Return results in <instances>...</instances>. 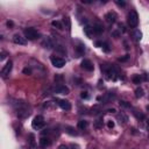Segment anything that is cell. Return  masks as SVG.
<instances>
[{
    "instance_id": "cell-35",
    "label": "cell",
    "mask_w": 149,
    "mask_h": 149,
    "mask_svg": "<svg viewBox=\"0 0 149 149\" xmlns=\"http://www.w3.org/2000/svg\"><path fill=\"white\" fill-rule=\"evenodd\" d=\"M107 127H108V128H110V129L114 128V122H113L112 120H110V121H108V122H107Z\"/></svg>"
},
{
    "instance_id": "cell-3",
    "label": "cell",
    "mask_w": 149,
    "mask_h": 149,
    "mask_svg": "<svg viewBox=\"0 0 149 149\" xmlns=\"http://www.w3.org/2000/svg\"><path fill=\"white\" fill-rule=\"evenodd\" d=\"M23 34H25L26 39L30 40V41H34V40H36V39H39L40 37V33L35 28H33V27H28V28H26L25 30H23Z\"/></svg>"
},
{
    "instance_id": "cell-27",
    "label": "cell",
    "mask_w": 149,
    "mask_h": 149,
    "mask_svg": "<svg viewBox=\"0 0 149 149\" xmlns=\"http://www.w3.org/2000/svg\"><path fill=\"white\" fill-rule=\"evenodd\" d=\"M141 82H142V78L140 77V75H135L133 77V83L134 84H141Z\"/></svg>"
},
{
    "instance_id": "cell-10",
    "label": "cell",
    "mask_w": 149,
    "mask_h": 149,
    "mask_svg": "<svg viewBox=\"0 0 149 149\" xmlns=\"http://www.w3.org/2000/svg\"><path fill=\"white\" fill-rule=\"evenodd\" d=\"M51 145V141L49 137H45V136H42L41 139H40L39 141V146L41 149H45L47 147H49V146Z\"/></svg>"
},
{
    "instance_id": "cell-13",
    "label": "cell",
    "mask_w": 149,
    "mask_h": 149,
    "mask_svg": "<svg viewBox=\"0 0 149 149\" xmlns=\"http://www.w3.org/2000/svg\"><path fill=\"white\" fill-rule=\"evenodd\" d=\"M102 32H104V26H102L100 22L94 23L93 25V33L97 34V35H100Z\"/></svg>"
},
{
    "instance_id": "cell-38",
    "label": "cell",
    "mask_w": 149,
    "mask_h": 149,
    "mask_svg": "<svg viewBox=\"0 0 149 149\" xmlns=\"http://www.w3.org/2000/svg\"><path fill=\"white\" fill-rule=\"evenodd\" d=\"M119 27H120V30L122 32V33H125V32H126V27H125L124 25H121V23H120V25H119Z\"/></svg>"
},
{
    "instance_id": "cell-42",
    "label": "cell",
    "mask_w": 149,
    "mask_h": 149,
    "mask_svg": "<svg viewBox=\"0 0 149 149\" xmlns=\"http://www.w3.org/2000/svg\"><path fill=\"white\" fill-rule=\"evenodd\" d=\"M96 45H97V47H102V42L97 41V42H96Z\"/></svg>"
},
{
    "instance_id": "cell-4",
    "label": "cell",
    "mask_w": 149,
    "mask_h": 149,
    "mask_svg": "<svg viewBox=\"0 0 149 149\" xmlns=\"http://www.w3.org/2000/svg\"><path fill=\"white\" fill-rule=\"evenodd\" d=\"M44 126V118L42 115H36L32 121V127L34 129H40Z\"/></svg>"
},
{
    "instance_id": "cell-20",
    "label": "cell",
    "mask_w": 149,
    "mask_h": 149,
    "mask_svg": "<svg viewBox=\"0 0 149 149\" xmlns=\"http://www.w3.org/2000/svg\"><path fill=\"white\" fill-rule=\"evenodd\" d=\"M88 126H89V122H88L86 120H80V121H78V128L82 129V131H84V129L88 128Z\"/></svg>"
},
{
    "instance_id": "cell-29",
    "label": "cell",
    "mask_w": 149,
    "mask_h": 149,
    "mask_svg": "<svg viewBox=\"0 0 149 149\" xmlns=\"http://www.w3.org/2000/svg\"><path fill=\"white\" fill-rule=\"evenodd\" d=\"M134 115L136 116L137 119H141V120H143V119H145V114H142V113H139V111H134Z\"/></svg>"
},
{
    "instance_id": "cell-6",
    "label": "cell",
    "mask_w": 149,
    "mask_h": 149,
    "mask_svg": "<svg viewBox=\"0 0 149 149\" xmlns=\"http://www.w3.org/2000/svg\"><path fill=\"white\" fill-rule=\"evenodd\" d=\"M55 92L58 94H69L70 90L68 86L63 85V84H57V85L55 86Z\"/></svg>"
},
{
    "instance_id": "cell-14",
    "label": "cell",
    "mask_w": 149,
    "mask_h": 149,
    "mask_svg": "<svg viewBox=\"0 0 149 149\" xmlns=\"http://www.w3.org/2000/svg\"><path fill=\"white\" fill-rule=\"evenodd\" d=\"M76 51H77V55L78 57H80V56H83L84 54H85V45L82 44V43H79V44L76 47Z\"/></svg>"
},
{
    "instance_id": "cell-36",
    "label": "cell",
    "mask_w": 149,
    "mask_h": 149,
    "mask_svg": "<svg viewBox=\"0 0 149 149\" xmlns=\"http://www.w3.org/2000/svg\"><path fill=\"white\" fill-rule=\"evenodd\" d=\"M6 25H7L8 28H13V27H14V22H13V21H11V20H8L6 22Z\"/></svg>"
},
{
    "instance_id": "cell-11",
    "label": "cell",
    "mask_w": 149,
    "mask_h": 149,
    "mask_svg": "<svg viewBox=\"0 0 149 149\" xmlns=\"http://www.w3.org/2000/svg\"><path fill=\"white\" fill-rule=\"evenodd\" d=\"M13 42H14L15 44L25 45L27 43V39H26V37H22L21 35H19V34H15L14 36H13Z\"/></svg>"
},
{
    "instance_id": "cell-21",
    "label": "cell",
    "mask_w": 149,
    "mask_h": 149,
    "mask_svg": "<svg viewBox=\"0 0 149 149\" xmlns=\"http://www.w3.org/2000/svg\"><path fill=\"white\" fill-rule=\"evenodd\" d=\"M133 37H134V40L136 42H139L141 39H142V33L139 30V29H136V30L134 32V34H133Z\"/></svg>"
},
{
    "instance_id": "cell-12",
    "label": "cell",
    "mask_w": 149,
    "mask_h": 149,
    "mask_svg": "<svg viewBox=\"0 0 149 149\" xmlns=\"http://www.w3.org/2000/svg\"><path fill=\"white\" fill-rule=\"evenodd\" d=\"M116 14L114 12H108L106 15H105V19H106V21L108 23H114L116 21Z\"/></svg>"
},
{
    "instance_id": "cell-30",
    "label": "cell",
    "mask_w": 149,
    "mask_h": 149,
    "mask_svg": "<svg viewBox=\"0 0 149 149\" xmlns=\"http://www.w3.org/2000/svg\"><path fill=\"white\" fill-rule=\"evenodd\" d=\"M115 4L120 7H125L126 6V1L125 0H115Z\"/></svg>"
},
{
    "instance_id": "cell-9",
    "label": "cell",
    "mask_w": 149,
    "mask_h": 149,
    "mask_svg": "<svg viewBox=\"0 0 149 149\" xmlns=\"http://www.w3.org/2000/svg\"><path fill=\"white\" fill-rule=\"evenodd\" d=\"M80 66L84 70H86V71H93V69H94L93 64H92V62L90 59H83L82 63H80Z\"/></svg>"
},
{
    "instance_id": "cell-40",
    "label": "cell",
    "mask_w": 149,
    "mask_h": 149,
    "mask_svg": "<svg viewBox=\"0 0 149 149\" xmlns=\"http://www.w3.org/2000/svg\"><path fill=\"white\" fill-rule=\"evenodd\" d=\"M58 149H69V147H68V146H65V145H61L58 147Z\"/></svg>"
},
{
    "instance_id": "cell-1",
    "label": "cell",
    "mask_w": 149,
    "mask_h": 149,
    "mask_svg": "<svg viewBox=\"0 0 149 149\" xmlns=\"http://www.w3.org/2000/svg\"><path fill=\"white\" fill-rule=\"evenodd\" d=\"M17 112H18V116L21 119L26 118V116H28L30 114V112H29V110H28V106H27V104H25L23 101H18Z\"/></svg>"
},
{
    "instance_id": "cell-25",
    "label": "cell",
    "mask_w": 149,
    "mask_h": 149,
    "mask_svg": "<svg viewBox=\"0 0 149 149\" xmlns=\"http://www.w3.org/2000/svg\"><path fill=\"white\" fill-rule=\"evenodd\" d=\"M51 25H53V27H55V28H57V29H63V25H62L61 21L54 20L53 22H51Z\"/></svg>"
},
{
    "instance_id": "cell-8",
    "label": "cell",
    "mask_w": 149,
    "mask_h": 149,
    "mask_svg": "<svg viewBox=\"0 0 149 149\" xmlns=\"http://www.w3.org/2000/svg\"><path fill=\"white\" fill-rule=\"evenodd\" d=\"M57 104L58 106L64 111H70L71 110V104H70L69 100H65V99H58L57 100Z\"/></svg>"
},
{
    "instance_id": "cell-33",
    "label": "cell",
    "mask_w": 149,
    "mask_h": 149,
    "mask_svg": "<svg viewBox=\"0 0 149 149\" xmlns=\"http://www.w3.org/2000/svg\"><path fill=\"white\" fill-rule=\"evenodd\" d=\"M80 98L82 99H88L89 98V93L86 91H83L82 93H80Z\"/></svg>"
},
{
    "instance_id": "cell-23",
    "label": "cell",
    "mask_w": 149,
    "mask_h": 149,
    "mask_svg": "<svg viewBox=\"0 0 149 149\" xmlns=\"http://www.w3.org/2000/svg\"><path fill=\"white\" fill-rule=\"evenodd\" d=\"M143 94H145V92H143V90L141 88H137L136 90H135V97H136V98H142Z\"/></svg>"
},
{
    "instance_id": "cell-5",
    "label": "cell",
    "mask_w": 149,
    "mask_h": 149,
    "mask_svg": "<svg viewBox=\"0 0 149 149\" xmlns=\"http://www.w3.org/2000/svg\"><path fill=\"white\" fill-rule=\"evenodd\" d=\"M50 61H51V64L55 68H63L65 65V59L62 57H58V56H51Z\"/></svg>"
},
{
    "instance_id": "cell-16",
    "label": "cell",
    "mask_w": 149,
    "mask_h": 149,
    "mask_svg": "<svg viewBox=\"0 0 149 149\" xmlns=\"http://www.w3.org/2000/svg\"><path fill=\"white\" fill-rule=\"evenodd\" d=\"M115 98V94H113V93H111V92H108V93H106L105 94L104 97H102V101L105 102V104H106V102H108V101H111V100L112 99H114Z\"/></svg>"
},
{
    "instance_id": "cell-37",
    "label": "cell",
    "mask_w": 149,
    "mask_h": 149,
    "mask_svg": "<svg viewBox=\"0 0 149 149\" xmlns=\"http://www.w3.org/2000/svg\"><path fill=\"white\" fill-rule=\"evenodd\" d=\"M112 35L115 37V39H118V37L120 36V33H119L118 30H114V32H112Z\"/></svg>"
},
{
    "instance_id": "cell-31",
    "label": "cell",
    "mask_w": 149,
    "mask_h": 149,
    "mask_svg": "<svg viewBox=\"0 0 149 149\" xmlns=\"http://www.w3.org/2000/svg\"><path fill=\"white\" fill-rule=\"evenodd\" d=\"M120 106L129 108V107H131V104H128V102H127V101H124V100H121V101H120Z\"/></svg>"
},
{
    "instance_id": "cell-44",
    "label": "cell",
    "mask_w": 149,
    "mask_h": 149,
    "mask_svg": "<svg viewBox=\"0 0 149 149\" xmlns=\"http://www.w3.org/2000/svg\"><path fill=\"white\" fill-rule=\"evenodd\" d=\"M147 125H148V127H149V119H148V120H147Z\"/></svg>"
},
{
    "instance_id": "cell-39",
    "label": "cell",
    "mask_w": 149,
    "mask_h": 149,
    "mask_svg": "<svg viewBox=\"0 0 149 149\" xmlns=\"http://www.w3.org/2000/svg\"><path fill=\"white\" fill-rule=\"evenodd\" d=\"M63 79V77H62V76H59V75H56L55 76V80L56 82H57V80H62Z\"/></svg>"
},
{
    "instance_id": "cell-24",
    "label": "cell",
    "mask_w": 149,
    "mask_h": 149,
    "mask_svg": "<svg viewBox=\"0 0 149 149\" xmlns=\"http://www.w3.org/2000/svg\"><path fill=\"white\" fill-rule=\"evenodd\" d=\"M84 33L88 35V36H91V34L93 33V27L85 26V28H84Z\"/></svg>"
},
{
    "instance_id": "cell-22",
    "label": "cell",
    "mask_w": 149,
    "mask_h": 149,
    "mask_svg": "<svg viewBox=\"0 0 149 149\" xmlns=\"http://www.w3.org/2000/svg\"><path fill=\"white\" fill-rule=\"evenodd\" d=\"M28 141H29V146H30L32 148L35 147V135L33 134V133H30V134L28 135Z\"/></svg>"
},
{
    "instance_id": "cell-18",
    "label": "cell",
    "mask_w": 149,
    "mask_h": 149,
    "mask_svg": "<svg viewBox=\"0 0 149 149\" xmlns=\"http://www.w3.org/2000/svg\"><path fill=\"white\" fill-rule=\"evenodd\" d=\"M63 22H64V25H65L66 30L68 32L71 30V20H70V18L69 17H65V18H64V20H63Z\"/></svg>"
},
{
    "instance_id": "cell-17",
    "label": "cell",
    "mask_w": 149,
    "mask_h": 149,
    "mask_svg": "<svg viewBox=\"0 0 149 149\" xmlns=\"http://www.w3.org/2000/svg\"><path fill=\"white\" fill-rule=\"evenodd\" d=\"M42 45H43V48H45V49H51V48H53L51 40L50 39H44V41L42 42Z\"/></svg>"
},
{
    "instance_id": "cell-41",
    "label": "cell",
    "mask_w": 149,
    "mask_h": 149,
    "mask_svg": "<svg viewBox=\"0 0 149 149\" xmlns=\"http://www.w3.org/2000/svg\"><path fill=\"white\" fill-rule=\"evenodd\" d=\"M107 112L108 113H114V112H116V111H115V108H108Z\"/></svg>"
},
{
    "instance_id": "cell-34",
    "label": "cell",
    "mask_w": 149,
    "mask_h": 149,
    "mask_svg": "<svg viewBox=\"0 0 149 149\" xmlns=\"http://www.w3.org/2000/svg\"><path fill=\"white\" fill-rule=\"evenodd\" d=\"M22 72L25 75H32V69H30V68H25Z\"/></svg>"
},
{
    "instance_id": "cell-28",
    "label": "cell",
    "mask_w": 149,
    "mask_h": 149,
    "mask_svg": "<svg viewBox=\"0 0 149 149\" xmlns=\"http://www.w3.org/2000/svg\"><path fill=\"white\" fill-rule=\"evenodd\" d=\"M102 50L105 51V53H110V50H111V48H110V45H108V43L106 42H102Z\"/></svg>"
},
{
    "instance_id": "cell-19",
    "label": "cell",
    "mask_w": 149,
    "mask_h": 149,
    "mask_svg": "<svg viewBox=\"0 0 149 149\" xmlns=\"http://www.w3.org/2000/svg\"><path fill=\"white\" fill-rule=\"evenodd\" d=\"M118 119L120 120V122H122V124H126L127 121H128V116L125 114L124 112L119 113V114H118Z\"/></svg>"
},
{
    "instance_id": "cell-2",
    "label": "cell",
    "mask_w": 149,
    "mask_h": 149,
    "mask_svg": "<svg viewBox=\"0 0 149 149\" xmlns=\"http://www.w3.org/2000/svg\"><path fill=\"white\" fill-rule=\"evenodd\" d=\"M127 22L131 26V28H136L139 25V15H137L136 11H131L127 17Z\"/></svg>"
},
{
    "instance_id": "cell-26",
    "label": "cell",
    "mask_w": 149,
    "mask_h": 149,
    "mask_svg": "<svg viewBox=\"0 0 149 149\" xmlns=\"http://www.w3.org/2000/svg\"><path fill=\"white\" fill-rule=\"evenodd\" d=\"M101 127H102V118H100L98 120L94 121V128L99 129V128H101Z\"/></svg>"
},
{
    "instance_id": "cell-7",
    "label": "cell",
    "mask_w": 149,
    "mask_h": 149,
    "mask_svg": "<svg viewBox=\"0 0 149 149\" xmlns=\"http://www.w3.org/2000/svg\"><path fill=\"white\" fill-rule=\"evenodd\" d=\"M12 68H13V62L12 61H8L6 63V65L2 68V70H1V76H2V77L6 78L7 76L9 75V72L12 71Z\"/></svg>"
},
{
    "instance_id": "cell-43",
    "label": "cell",
    "mask_w": 149,
    "mask_h": 149,
    "mask_svg": "<svg viewBox=\"0 0 149 149\" xmlns=\"http://www.w3.org/2000/svg\"><path fill=\"white\" fill-rule=\"evenodd\" d=\"M6 55H7V53H5V51H4V53L1 54V58H0V59H1V61H2V59H4L5 57H6Z\"/></svg>"
},
{
    "instance_id": "cell-32",
    "label": "cell",
    "mask_w": 149,
    "mask_h": 149,
    "mask_svg": "<svg viewBox=\"0 0 149 149\" xmlns=\"http://www.w3.org/2000/svg\"><path fill=\"white\" fill-rule=\"evenodd\" d=\"M128 58H129V55H125L124 57H119L118 61L119 62H126V61H128Z\"/></svg>"
},
{
    "instance_id": "cell-15",
    "label": "cell",
    "mask_w": 149,
    "mask_h": 149,
    "mask_svg": "<svg viewBox=\"0 0 149 149\" xmlns=\"http://www.w3.org/2000/svg\"><path fill=\"white\" fill-rule=\"evenodd\" d=\"M65 133L66 134H69V135H71V136H77L78 135V133L75 131V128L74 127H71V126H65Z\"/></svg>"
}]
</instances>
